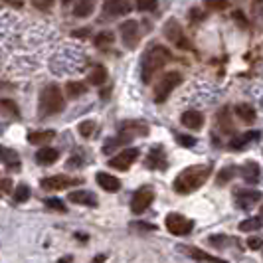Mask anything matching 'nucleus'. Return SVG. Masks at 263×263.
Returning <instances> with one entry per match:
<instances>
[{
    "label": "nucleus",
    "instance_id": "nucleus-1",
    "mask_svg": "<svg viewBox=\"0 0 263 263\" xmlns=\"http://www.w3.org/2000/svg\"><path fill=\"white\" fill-rule=\"evenodd\" d=\"M210 176V166L208 164H194V166H188L180 172L176 178H174V192L178 194H190L198 190L200 186L204 184Z\"/></svg>",
    "mask_w": 263,
    "mask_h": 263
},
{
    "label": "nucleus",
    "instance_id": "nucleus-2",
    "mask_svg": "<svg viewBox=\"0 0 263 263\" xmlns=\"http://www.w3.org/2000/svg\"><path fill=\"white\" fill-rule=\"evenodd\" d=\"M171 60H172V55L166 48H162V46H153V48L143 55V67H141L143 81H145V83H151V79L155 78V73H158Z\"/></svg>",
    "mask_w": 263,
    "mask_h": 263
},
{
    "label": "nucleus",
    "instance_id": "nucleus-3",
    "mask_svg": "<svg viewBox=\"0 0 263 263\" xmlns=\"http://www.w3.org/2000/svg\"><path fill=\"white\" fill-rule=\"evenodd\" d=\"M66 107V99H64V91L60 89V85H46L42 93H40V113L44 117H50V115H58L62 113Z\"/></svg>",
    "mask_w": 263,
    "mask_h": 263
},
{
    "label": "nucleus",
    "instance_id": "nucleus-4",
    "mask_svg": "<svg viewBox=\"0 0 263 263\" xmlns=\"http://www.w3.org/2000/svg\"><path fill=\"white\" fill-rule=\"evenodd\" d=\"M180 83H182V76H180L178 71H168V73H164L162 79L157 83V87H155V101H157V103L166 101L168 95L172 93V89L178 87Z\"/></svg>",
    "mask_w": 263,
    "mask_h": 263
},
{
    "label": "nucleus",
    "instance_id": "nucleus-5",
    "mask_svg": "<svg viewBox=\"0 0 263 263\" xmlns=\"http://www.w3.org/2000/svg\"><path fill=\"white\" fill-rule=\"evenodd\" d=\"M164 224H166V230L171 232L172 236H188L194 230V222L184 218L182 214H176V212L166 216Z\"/></svg>",
    "mask_w": 263,
    "mask_h": 263
},
{
    "label": "nucleus",
    "instance_id": "nucleus-6",
    "mask_svg": "<svg viewBox=\"0 0 263 263\" xmlns=\"http://www.w3.org/2000/svg\"><path fill=\"white\" fill-rule=\"evenodd\" d=\"M153 200H155V190L151 188V186H141L131 198V210L133 214H143L146 212V208L153 204Z\"/></svg>",
    "mask_w": 263,
    "mask_h": 263
},
{
    "label": "nucleus",
    "instance_id": "nucleus-7",
    "mask_svg": "<svg viewBox=\"0 0 263 263\" xmlns=\"http://www.w3.org/2000/svg\"><path fill=\"white\" fill-rule=\"evenodd\" d=\"M139 158V148H125L119 155H115L113 158H109V166L115 171H129L131 164Z\"/></svg>",
    "mask_w": 263,
    "mask_h": 263
},
{
    "label": "nucleus",
    "instance_id": "nucleus-8",
    "mask_svg": "<svg viewBox=\"0 0 263 263\" xmlns=\"http://www.w3.org/2000/svg\"><path fill=\"white\" fill-rule=\"evenodd\" d=\"M121 38H123V44L133 50L137 48L139 40H141V32H139V22L137 20H127L121 24Z\"/></svg>",
    "mask_w": 263,
    "mask_h": 263
},
{
    "label": "nucleus",
    "instance_id": "nucleus-9",
    "mask_svg": "<svg viewBox=\"0 0 263 263\" xmlns=\"http://www.w3.org/2000/svg\"><path fill=\"white\" fill-rule=\"evenodd\" d=\"M73 184H81L79 178H71V176H66V174H55V176H48V178H42L40 186L44 190H64L67 186Z\"/></svg>",
    "mask_w": 263,
    "mask_h": 263
},
{
    "label": "nucleus",
    "instance_id": "nucleus-10",
    "mask_svg": "<svg viewBox=\"0 0 263 263\" xmlns=\"http://www.w3.org/2000/svg\"><path fill=\"white\" fill-rule=\"evenodd\" d=\"M146 168L151 171H164L168 166V160H166V153L160 145H155L151 148L148 157H146Z\"/></svg>",
    "mask_w": 263,
    "mask_h": 263
},
{
    "label": "nucleus",
    "instance_id": "nucleus-11",
    "mask_svg": "<svg viewBox=\"0 0 263 263\" xmlns=\"http://www.w3.org/2000/svg\"><path fill=\"white\" fill-rule=\"evenodd\" d=\"M164 36H166V40H171L172 44H176L178 48H184V50L190 48L188 42L184 40V36H182V28H180V24H178L174 18H171V20L164 24Z\"/></svg>",
    "mask_w": 263,
    "mask_h": 263
},
{
    "label": "nucleus",
    "instance_id": "nucleus-12",
    "mask_svg": "<svg viewBox=\"0 0 263 263\" xmlns=\"http://www.w3.org/2000/svg\"><path fill=\"white\" fill-rule=\"evenodd\" d=\"M67 200L78 204V206H89V208L97 206V196L89 190H73V192L67 194Z\"/></svg>",
    "mask_w": 263,
    "mask_h": 263
},
{
    "label": "nucleus",
    "instance_id": "nucleus-13",
    "mask_svg": "<svg viewBox=\"0 0 263 263\" xmlns=\"http://www.w3.org/2000/svg\"><path fill=\"white\" fill-rule=\"evenodd\" d=\"M236 202L239 208L250 210L251 206H255L257 202H261V192H257V190H239L236 194Z\"/></svg>",
    "mask_w": 263,
    "mask_h": 263
},
{
    "label": "nucleus",
    "instance_id": "nucleus-14",
    "mask_svg": "<svg viewBox=\"0 0 263 263\" xmlns=\"http://www.w3.org/2000/svg\"><path fill=\"white\" fill-rule=\"evenodd\" d=\"M103 10L107 16H125L131 12V2L129 0H107Z\"/></svg>",
    "mask_w": 263,
    "mask_h": 263
},
{
    "label": "nucleus",
    "instance_id": "nucleus-15",
    "mask_svg": "<svg viewBox=\"0 0 263 263\" xmlns=\"http://www.w3.org/2000/svg\"><path fill=\"white\" fill-rule=\"evenodd\" d=\"M95 182L101 186L105 192H119L121 190V180L115 178L113 174H107V172H97L95 174Z\"/></svg>",
    "mask_w": 263,
    "mask_h": 263
},
{
    "label": "nucleus",
    "instance_id": "nucleus-16",
    "mask_svg": "<svg viewBox=\"0 0 263 263\" xmlns=\"http://www.w3.org/2000/svg\"><path fill=\"white\" fill-rule=\"evenodd\" d=\"M0 162H4V166H8L10 171H20V166H22L18 153L2 145H0Z\"/></svg>",
    "mask_w": 263,
    "mask_h": 263
},
{
    "label": "nucleus",
    "instance_id": "nucleus-17",
    "mask_svg": "<svg viewBox=\"0 0 263 263\" xmlns=\"http://www.w3.org/2000/svg\"><path fill=\"white\" fill-rule=\"evenodd\" d=\"M180 123L184 125L186 129H192V131H200L204 127V115L200 111H184Z\"/></svg>",
    "mask_w": 263,
    "mask_h": 263
},
{
    "label": "nucleus",
    "instance_id": "nucleus-18",
    "mask_svg": "<svg viewBox=\"0 0 263 263\" xmlns=\"http://www.w3.org/2000/svg\"><path fill=\"white\" fill-rule=\"evenodd\" d=\"M241 176L248 184H257L259 182V164L253 162V160H248L243 166H241Z\"/></svg>",
    "mask_w": 263,
    "mask_h": 263
},
{
    "label": "nucleus",
    "instance_id": "nucleus-19",
    "mask_svg": "<svg viewBox=\"0 0 263 263\" xmlns=\"http://www.w3.org/2000/svg\"><path fill=\"white\" fill-rule=\"evenodd\" d=\"M58 158H60V153L55 148H52V146H44V148H40L38 153H36V162L44 164V166H50L53 162H58Z\"/></svg>",
    "mask_w": 263,
    "mask_h": 263
},
{
    "label": "nucleus",
    "instance_id": "nucleus-20",
    "mask_svg": "<svg viewBox=\"0 0 263 263\" xmlns=\"http://www.w3.org/2000/svg\"><path fill=\"white\" fill-rule=\"evenodd\" d=\"M259 137H261V133L259 131H250V133H246V135H241V137L232 139V141H230V146H232V148H236V151H239V148L248 146L250 143H253V141H257Z\"/></svg>",
    "mask_w": 263,
    "mask_h": 263
},
{
    "label": "nucleus",
    "instance_id": "nucleus-21",
    "mask_svg": "<svg viewBox=\"0 0 263 263\" xmlns=\"http://www.w3.org/2000/svg\"><path fill=\"white\" fill-rule=\"evenodd\" d=\"M53 137H55V131H53V129L34 131V133H30V135H28V143H32V145H44V143L52 141Z\"/></svg>",
    "mask_w": 263,
    "mask_h": 263
},
{
    "label": "nucleus",
    "instance_id": "nucleus-22",
    "mask_svg": "<svg viewBox=\"0 0 263 263\" xmlns=\"http://www.w3.org/2000/svg\"><path fill=\"white\" fill-rule=\"evenodd\" d=\"M85 91H87V85L83 81H67L66 83V93L69 99H78Z\"/></svg>",
    "mask_w": 263,
    "mask_h": 263
},
{
    "label": "nucleus",
    "instance_id": "nucleus-23",
    "mask_svg": "<svg viewBox=\"0 0 263 263\" xmlns=\"http://www.w3.org/2000/svg\"><path fill=\"white\" fill-rule=\"evenodd\" d=\"M93 10H95L93 0H79L78 4H76V8H73V14H76L78 18H87V16L93 14Z\"/></svg>",
    "mask_w": 263,
    "mask_h": 263
},
{
    "label": "nucleus",
    "instance_id": "nucleus-24",
    "mask_svg": "<svg viewBox=\"0 0 263 263\" xmlns=\"http://www.w3.org/2000/svg\"><path fill=\"white\" fill-rule=\"evenodd\" d=\"M87 81L91 85H103L107 81V69L103 66H95L91 69V73L87 76Z\"/></svg>",
    "mask_w": 263,
    "mask_h": 263
},
{
    "label": "nucleus",
    "instance_id": "nucleus-25",
    "mask_svg": "<svg viewBox=\"0 0 263 263\" xmlns=\"http://www.w3.org/2000/svg\"><path fill=\"white\" fill-rule=\"evenodd\" d=\"M121 133H125V135H129V137H135V135H146L148 133V129H146L143 123H133V121H129V123H125L123 127H121Z\"/></svg>",
    "mask_w": 263,
    "mask_h": 263
},
{
    "label": "nucleus",
    "instance_id": "nucleus-26",
    "mask_svg": "<svg viewBox=\"0 0 263 263\" xmlns=\"http://www.w3.org/2000/svg\"><path fill=\"white\" fill-rule=\"evenodd\" d=\"M236 113L237 117L241 119V121H246V123H253L255 121V109L248 103H239L236 105Z\"/></svg>",
    "mask_w": 263,
    "mask_h": 263
},
{
    "label": "nucleus",
    "instance_id": "nucleus-27",
    "mask_svg": "<svg viewBox=\"0 0 263 263\" xmlns=\"http://www.w3.org/2000/svg\"><path fill=\"white\" fill-rule=\"evenodd\" d=\"M263 226V218L261 216H255V218H246L243 222H239V232H255Z\"/></svg>",
    "mask_w": 263,
    "mask_h": 263
},
{
    "label": "nucleus",
    "instance_id": "nucleus-28",
    "mask_svg": "<svg viewBox=\"0 0 263 263\" xmlns=\"http://www.w3.org/2000/svg\"><path fill=\"white\" fill-rule=\"evenodd\" d=\"M0 113L10 115V117H20V107L12 99H0Z\"/></svg>",
    "mask_w": 263,
    "mask_h": 263
},
{
    "label": "nucleus",
    "instance_id": "nucleus-29",
    "mask_svg": "<svg viewBox=\"0 0 263 263\" xmlns=\"http://www.w3.org/2000/svg\"><path fill=\"white\" fill-rule=\"evenodd\" d=\"M113 42H115V34H113L111 30L99 32V34L95 36V46H97V48H105V46L113 44Z\"/></svg>",
    "mask_w": 263,
    "mask_h": 263
},
{
    "label": "nucleus",
    "instance_id": "nucleus-30",
    "mask_svg": "<svg viewBox=\"0 0 263 263\" xmlns=\"http://www.w3.org/2000/svg\"><path fill=\"white\" fill-rule=\"evenodd\" d=\"M78 131L83 139H89V137L93 135V131H95V121H89V119H87V121H81L78 127Z\"/></svg>",
    "mask_w": 263,
    "mask_h": 263
},
{
    "label": "nucleus",
    "instance_id": "nucleus-31",
    "mask_svg": "<svg viewBox=\"0 0 263 263\" xmlns=\"http://www.w3.org/2000/svg\"><path fill=\"white\" fill-rule=\"evenodd\" d=\"M194 259H200V261H218V257H214V255H210V253H204V251L196 250V248H184Z\"/></svg>",
    "mask_w": 263,
    "mask_h": 263
},
{
    "label": "nucleus",
    "instance_id": "nucleus-32",
    "mask_svg": "<svg viewBox=\"0 0 263 263\" xmlns=\"http://www.w3.org/2000/svg\"><path fill=\"white\" fill-rule=\"evenodd\" d=\"M28 198H30V186L20 184L16 188V192H14V200H16L18 204H22V202H26Z\"/></svg>",
    "mask_w": 263,
    "mask_h": 263
},
{
    "label": "nucleus",
    "instance_id": "nucleus-33",
    "mask_svg": "<svg viewBox=\"0 0 263 263\" xmlns=\"http://www.w3.org/2000/svg\"><path fill=\"white\" fill-rule=\"evenodd\" d=\"M83 164H87V158L83 157L79 151H76V153L71 155V158L67 160V166H69V168H78V166H83Z\"/></svg>",
    "mask_w": 263,
    "mask_h": 263
},
{
    "label": "nucleus",
    "instance_id": "nucleus-34",
    "mask_svg": "<svg viewBox=\"0 0 263 263\" xmlns=\"http://www.w3.org/2000/svg\"><path fill=\"white\" fill-rule=\"evenodd\" d=\"M158 4V0H137V8L141 10V12H151V10H155Z\"/></svg>",
    "mask_w": 263,
    "mask_h": 263
},
{
    "label": "nucleus",
    "instance_id": "nucleus-35",
    "mask_svg": "<svg viewBox=\"0 0 263 263\" xmlns=\"http://www.w3.org/2000/svg\"><path fill=\"white\" fill-rule=\"evenodd\" d=\"M44 202H46V206H48V208H52V210L66 212V204H64L60 198H46Z\"/></svg>",
    "mask_w": 263,
    "mask_h": 263
},
{
    "label": "nucleus",
    "instance_id": "nucleus-36",
    "mask_svg": "<svg viewBox=\"0 0 263 263\" xmlns=\"http://www.w3.org/2000/svg\"><path fill=\"white\" fill-rule=\"evenodd\" d=\"M234 174H236V168H234V166H226L224 171L220 172V176H218V182H220V184H226L228 180L234 178Z\"/></svg>",
    "mask_w": 263,
    "mask_h": 263
},
{
    "label": "nucleus",
    "instance_id": "nucleus-37",
    "mask_svg": "<svg viewBox=\"0 0 263 263\" xmlns=\"http://www.w3.org/2000/svg\"><path fill=\"white\" fill-rule=\"evenodd\" d=\"M204 4L210 10H226L228 8V0H204Z\"/></svg>",
    "mask_w": 263,
    "mask_h": 263
},
{
    "label": "nucleus",
    "instance_id": "nucleus-38",
    "mask_svg": "<svg viewBox=\"0 0 263 263\" xmlns=\"http://www.w3.org/2000/svg\"><path fill=\"white\" fill-rule=\"evenodd\" d=\"M176 143L182 146H194L196 145V139H192L190 135H176Z\"/></svg>",
    "mask_w": 263,
    "mask_h": 263
},
{
    "label": "nucleus",
    "instance_id": "nucleus-39",
    "mask_svg": "<svg viewBox=\"0 0 263 263\" xmlns=\"http://www.w3.org/2000/svg\"><path fill=\"white\" fill-rule=\"evenodd\" d=\"M261 246H263V237L251 236L250 239H248V248H250V250L257 251V250H261Z\"/></svg>",
    "mask_w": 263,
    "mask_h": 263
},
{
    "label": "nucleus",
    "instance_id": "nucleus-40",
    "mask_svg": "<svg viewBox=\"0 0 263 263\" xmlns=\"http://www.w3.org/2000/svg\"><path fill=\"white\" fill-rule=\"evenodd\" d=\"M208 241H210L212 246H216V248H222V246H226V243H228L230 239H228L226 236H212L210 239H208Z\"/></svg>",
    "mask_w": 263,
    "mask_h": 263
},
{
    "label": "nucleus",
    "instance_id": "nucleus-41",
    "mask_svg": "<svg viewBox=\"0 0 263 263\" xmlns=\"http://www.w3.org/2000/svg\"><path fill=\"white\" fill-rule=\"evenodd\" d=\"M36 8H42V10H48L50 6L53 4V0H32Z\"/></svg>",
    "mask_w": 263,
    "mask_h": 263
},
{
    "label": "nucleus",
    "instance_id": "nucleus-42",
    "mask_svg": "<svg viewBox=\"0 0 263 263\" xmlns=\"http://www.w3.org/2000/svg\"><path fill=\"white\" fill-rule=\"evenodd\" d=\"M133 228H137V230H146V232H155V230H157L155 224H133Z\"/></svg>",
    "mask_w": 263,
    "mask_h": 263
},
{
    "label": "nucleus",
    "instance_id": "nucleus-43",
    "mask_svg": "<svg viewBox=\"0 0 263 263\" xmlns=\"http://www.w3.org/2000/svg\"><path fill=\"white\" fill-rule=\"evenodd\" d=\"M0 190H2V192H10V190H12V182H10V178H6V180H2V182H0Z\"/></svg>",
    "mask_w": 263,
    "mask_h": 263
},
{
    "label": "nucleus",
    "instance_id": "nucleus-44",
    "mask_svg": "<svg viewBox=\"0 0 263 263\" xmlns=\"http://www.w3.org/2000/svg\"><path fill=\"white\" fill-rule=\"evenodd\" d=\"M73 36H76V38H87V36H89V28H85V30H76Z\"/></svg>",
    "mask_w": 263,
    "mask_h": 263
},
{
    "label": "nucleus",
    "instance_id": "nucleus-45",
    "mask_svg": "<svg viewBox=\"0 0 263 263\" xmlns=\"http://www.w3.org/2000/svg\"><path fill=\"white\" fill-rule=\"evenodd\" d=\"M234 18H236L237 22H239V24H241V26H243V28L248 26V20H246V18H243V16L239 14V10H237V12H234Z\"/></svg>",
    "mask_w": 263,
    "mask_h": 263
}]
</instances>
